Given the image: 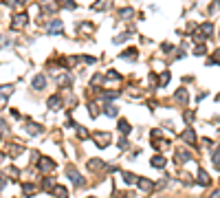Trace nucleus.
Here are the masks:
<instances>
[{
    "label": "nucleus",
    "mask_w": 220,
    "mask_h": 198,
    "mask_svg": "<svg viewBox=\"0 0 220 198\" xmlns=\"http://www.w3.org/2000/svg\"><path fill=\"white\" fill-rule=\"evenodd\" d=\"M183 141H185V143H189V145L196 143V134H194V130H191V128H187L185 132H183Z\"/></svg>",
    "instance_id": "obj_7"
},
{
    "label": "nucleus",
    "mask_w": 220,
    "mask_h": 198,
    "mask_svg": "<svg viewBox=\"0 0 220 198\" xmlns=\"http://www.w3.org/2000/svg\"><path fill=\"white\" fill-rule=\"evenodd\" d=\"M121 57L123 60H136V57H139V53H136V49H125L121 53Z\"/></svg>",
    "instance_id": "obj_14"
},
{
    "label": "nucleus",
    "mask_w": 220,
    "mask_h": 198,
    "mask_svg": "<svg viewBox=\"0 0 220 198\" xmlns=\"http://www.w3.org/2000/svg\"><path fill=\"white\" fill-rule=\"evenodd\" d=\"M53 192L57 194L60 198H68V189H66V187H60V185H55V187H53Z\"/></svg>",
    "instance_id": "obj_20"
},
{
    "label": "nucleus",
    "mask_w": 220,
    "mask_h": 198,
    "mask_svg": "<svg viewBox=\"0 0 220 198\" xmlns=\"http://www.w3.org/2000/svg\"><path fill=\"white\" fill-rule=\"evenodd\" d=\"M174 97H176V101H180V103H187V99H189V95H187V90H185V88H178Z\"/></svg>",
    "instance_id": "obj_13"
},
{
    "label": "nucleus",
    "mask_w": 220,
    "mask_h": 198,
    "mask_svg": "<svg viewBox=\"0 0 220 198\" xmlns=\"http://www.w3.org/2000/svg\"><path fill=\"white\" fill-rule=\"evenodd\" d=\"M130 37H132V31H123L121 35H117L112 42H115V44H121V42H125V40H130Z\"/></svg>",
    "instance_id": "obj_16"
},
{
    "label": "nucleus",
    "mask_w": 220,
    "mask_h": 198,
    "mask_svg": "<svg viewBox=\"0 0 220 198\" xmlns=\"http://www.w3.org/2000/svg\"><path fill=\"white\" fill-rule=\"evenodd\" d=\"M44 86H46V77H44V75H35V77H33V88L35 90H42Z\"/></svg>",
    "instance_id": "obj_6"
},
{
    "label": "nucleus",
    "mask_w": 220,
    "mask_h": 198,
    "mask_svg": "<svg viewBox=\"0 0 220 198\" xmlns=\"http://www.w3.org/2000/svg\"><path fill=\"white\" fill-rule=\"evenodd\" d=\"M194 53H196V55H205V53H207V49H205V44H198V46H196V49H194Z\"/></svg>",
    "instance_id": "obj_29"
},
{
    "label": "nucleus",
    "mask_w": 220,
    "mask_h": 198,
    "mask_svg": "<svg viewBox=\"0 0 220 198\" xmlns=\"http://www.w3.org/2000/svg\"><path fill=\"white\" fill-rule=\"evenodd\" d=\"M68 178H70V181L75 183L77 187H79V185H84V178H81V176L75 172V169H68Z\"/></svg>",
    "instance_id": "obj_11"
},
{
    "label": "nucleus",
    "mask_w": 220,
    "mask_h": 198,
    "mask_svg": "<svg viewBox=\"0 0 220 198\" xmlns=\"http://www.w3.org/2000/svg\"><path fill=\"white\" fill-rule=\"evenodd\" d=\"M95 143L99 148H106L110 143V134H108V132H97V134H95Z\"/></svg>",
    "instance_id": "obj_2"
},
{
    "label": "nucleus",
    "mask_w": 220,
    "mask_h": 198,
    "mask_svg": "<svg viewBox=\"0 0 220 198\" xmlns=\"http://www.w3.org/2000/svg\"><path fill=\"white\" fill-rule=\"evenodd\" d=\"M214 165H216V167H220V150L214 154Z\"/></svg>",
    "instance_id": "obj_33"
},
{
    "label": "nucleus",
    "mask_w": 220,
    "mask_h": 198,
    "mask_svg": "<svg viewBox=\"0 0 220 198\" xmlns=\"http://www.w3.org/2000/svg\"><path fill=\"white\" fill-rule=\"evenodd\" d=\"M106 7H108V0H97V2H93V11H104Z\"/></svg>",
    "instance_id": "obj_21"
},
{
    "label": "nucleus",
    "mask_w": 220,
    "mask_h": 198,
    "mask_svg": "<svg viewBox=\"0 0 220 198\" xmlns=\"http://www.w3.org/2000/svg\"><path fill=\"white\" fill-rule=\"evenodd\" d=\"M57 2H60L64 9H75V7H77V2H75V0H57Z\"/></svg>",
    "instance_id": "obj_23"
},
{
    "label": "nucleus",
    "mask_w": 220,
    "mask_h": 198,
    "mask_svg": "<svg viewBox=\"0 0 220 198\" xmlns=\"http://www.w3.org/2000/svg\"><path fill=\"white\" fill-rule=\"evenodd\" d=\"M26 22H29V16L26 13H15L13 20H11V29L18 31V29H22V26H26Z\"/></svg>",
    "instance_id": "obj_1"
},
{
    "label": "nucleus",
    "mask_w": 220,
    "mask_h": 198,
    "mask_svg": "<svg viewBox=\"0 0 220 198\" xmlns=\"http://www.w3.org/2000/svg\"><path fill=\"white\" fill-rule=\"evenodd\" d=\"M119 16H121L123 20H128V18H132V16H134V9H132V7H123L121 11H119Z\"/></svg>",
    "instance_id": "obj_19"
},
{
    "label": "nucleus",
    "mask_w": 220,
    "mask_h": 198,
    "mask_svg": "<svg viewBox=\"0 0 220 198\" xmlns=\"http://www.w3.org/2000/svg\"><path fill=\"white\" fill-rule=\"evenodd\" d=\"M216 62H220V49L216 51V55H214V60H209L207 64H209V66H211V64H216Z\"/></svg>",
    "instance_id": "obj_32"
},
{
    "label": "nucleus",
    "mask_w": 220,
    "mask_h": 198,
    "mask_svg": "<svg viewBox=\"0 0 220 198\" xmlns=\"http://www.w3.org/2000/svg\"><path fill=\"white\" fill-rule=\"evenodd\" d=\"M209 198H220V189H216V192H211V196Z\"/></svg>",
    "instance_id": "obj_35"
},
{
    "label": "nucleus",
    "mask_w": 220,
    "mask_h": 198,
    "mask_svg": "<svg viewBox=\"0 0 220 198\" xmlns=\"http://www.w3.org/2000/svg\"><path fill=\"white\" fill-rule=\"evenodd\" d=\"M165 163H167V161H165V156H154L152 161H150L152 167H165Z\"/></svg>",
    "instance_id": "obj_17"
},
{
    "label": "nucleus",
    "mask_w": 220,
    "mask_h": 198,
    "mask_svg": "<svg viewBox=\"0 0 220 198\" xmlns=\"http://www.w3.org/2000/svg\"><path fill=\"white\" fill-rule=\"evenodd\" d=\"M198 33H203L205 37H209V35H214V24H209V22H205V24H200V29H198Z\"/></svg>",
    "instance_id": "obj_10"
},
{
    "label": "nucleus",
    "mask_w": 220,
    "mask_h": 198,
    "mask_svg": "<svg viewBox=\"0 0 220 198\" xmlns=\"http://www.w3.org/2000/svg\"><path fill=\"white\" fill-rule=\"evenodd\" d=\"M40 169H42V172H53V169H55V163L51 161V158L44 156V158H40Z\"/></svg>",
    "instance_id": "obj_4"
},
{
    "label": "nucleus",
    "mask_w": 220,
    "mask_h": 198,
    "mask_svg": "<svg viewBox=\"0 0 220 198\" xmlns=\"http://www.w3.org/2000/svg\"><path fill=\"white\" fill-rule=\"evenodd\" d=\"M136 183H139L141 192H152V189H154V183H152V181H148V178H139Z\"/></svg>",
    "instance_id": "obj_8"
},
{
    "label": "nucleus",
    "mask_w": 220,
    "mask_h": 198,
    "mask_svg": "<svg viewBox=\"0 0 220 198\" xmlns=\"http://www.w3.org/2000/svg\"><path fill=\"white\" fill-rule=\"evenodd\" d=\"M24 132H29V134H40L42 126H38V123H26V126H24Z\"/></svg>",
    "instance_id": "obj_12"
},
{
    "label": "nucleus",
    "mask_w": 220,
    "mask_h": 198,
    "mask_svg": "<svg viewBox=\"0 0 220 198\" xmlns=\"http://www.w3.org/2000/svg\"><path fill=\"white\" fill-rule=\"evenodd\" d=\"M90 198H93V196H90Z\"/></svg>",
    "instance_id": "obj_39"
},
{
    "label": "nucleus",
    "mask_w": 220,
    "mask_h": 198,
    "mask_svg": "<svg viewBox=\"0 0 220 198\" xmlns=\"http://www.w3.org/2000/svg\"><path fill=\"white\" fill-rule=\"evenodd\" d=\"M22 189H24V196H33V194H35V185H31V183H26V185L22 187Z\"/></svg>",
    "instance_id": "obj_26"
},
{
    "label": "nucleus",
    "mask_w": 220,
    "mask_h": 198,
    "mask_svg": "<svg viewBox=\"0 0 220 198\" xmlns=\"http://www.w3.org/2000/svg\"><path fill=\"white\" fill-rule=\"evenodd\" d=\"M218 101H220V92H218Z\"/></svg>",
    "instance_id": "obj_38"
},
{
    "label": "nucleus",
    "mask_w": 220,
    "mask_h": 198,
    "mask_svg": "<svg viewBox=\"0 0 220 198\" xmlns=\"http://www.w3.org/2000/svg\"><path fill=\"white\" fill-rule=\"evenodd\" d=\"M176 156H178L180 163H183V161H191V152H187V150H178Z\"/></svg>",
    "instance_id": "obj_18"
},
{
    "label": "nucleus",
    "mask_w": 220,
    "mask_h": 198,
    "mask_svg": "<svg viewBox=\"0 0 220 198\" xmlns=\"http://www.w3.org/2000/svg\"><path fill=\"white\" fill-rule=\"evenodd\" d=\"M88 167H90V169H101V167H104V163H101V161H95V158H93V161L88 163Z\"/></svg>",
    "instance_id": "obj_28"
},
{
    "label": "nucleus",
    "mask_w": 220,
    "mask_h": 198,
    "mask_svg": "<svg viewBox=\"0 0 220 198\" xmlns=\"http://www.w3.org/2000/svg\"><path fill=\"white\" fill-rule=\"evenodd\" d=\"M123 181L130 185V183H136V176L134 174H130V172H123Z\"/></svg>",
    "instance_id": "obj_27"
},
{
    "label": "nucleus",
    "mask_w": 220,
    "mask_h": 198,
    "mask_svg": "<svg viewBox=\"0 0 220 198\" xmlns=\"http://www.w3.org/2000/svg\"><path fill=\"white\" fill-rule=\"evenodd\" d=\"M42 11L55 13V11H57V5H55V0H42Z\"/></svg>",
    "instance_id": "obj_5"
},
{
    "label": "nucleus",
    "mask_w": 220,
    "mask_h": 198,
    "mask_svg": "<svg viewBox=\"0 0 220 198\" xmlns=\"http://www.w3.org/2000/svg\"><path fill=\"white\" fill-rule=\"evenodd\" d=\"M119 130H121V132H123V134H128V132H130L132 128H130V123H128V121H125V119H121V121H119Z\"/></svg>",
    "instance_id": "obj_24"
},
{
    "label": "nucleus",
    "mask_w": 220,
    "mask_h": 198,
    "mask_svg": "<svg viewBox=\"0 0 220 198\" xmlns=\"http://www.w3.org/2000/svg\"><path fill=\"white\" fill-rule=\"evenodd\" d=\"M170 77H172V75H170V71H163V73H161V79H159L156 84H159V86H165V84L170 82Z\"/></svg>",
    "instance_id": "obj_22"
},
{
    "label": "nucleus",
    "mask_w": 220,
    "mask_h": 198,
    "mask_svg": "<svg viewBox=\"0 0 220 198\" xmlns=\"http://www.w3.org/2000/svg\"><path fill=\"white\" fill-rule=\"evenodd\" d=\"M77 134L79 137H88V130L86 128H77Z\"/></svg>",
    "instance_id": "obj_34"
},
{
    "label": "nucleus",
    "mask_w": 220,
    "mask_h": 198,
    "mask_svg": "<svg viewBox=\"0 0 220 198\" xmlns=\"http://www.w3.org/2000/svg\"><path fill=\"white\" fill-rule=\"evenodd\" d=\"M53 187H55L53 178H46V181H44V189H53Z\"/></svg>",
    "instance_id": "obj_31"
},
{
    "label": "nucleus",
    "mask_w": 220,
    "mask_h": 198,
    "mask_svg": "<svg viewBox=\"0 0 220 198\" xmlns=\"http://www.w3.org/2000/svg\"><path fill=\"white\" fill-rule=\"evenodd\" d=\"M196 183H198V185H205V187H207L209 183H211V178L207 176V172H203V169H200V172H198V176H196Z\"/></svg>",
    "instance_id": "obj_9"
},
{
    "label": "nucleus",
    "mask_w": 220,
    "mask_h": 198,
    "mask_svg": "<svg viewBox=\"0 0 220 198\" xmlns=\"http://www.w3.org/2000/svg\"><path fill=\"white\" fill-rule=\"evenodd\" d=\"M15 2H18V5H29L31 0H15Z\"/></svg>",
    "instance_id": "obj_36"
},
{
    "label": "nucleus",
    "mask_w": 220,
    "mask_h": 198,
    "mask_svg": "<svg viewBox=\"0 0 220 198\" xmlns=\"http://www.w3.org/2000/svg\"><path fill=\"white\" fill-rule=\"evenodd\" d=\"M161 49H163V53H172V51H174V44H167V42H165Z\"/></svg>",
    "instance_id": "obj_30"
},
{
    "label": "nucleus",
    "mask_w": 220,
    "mask_h": 198,
    "mask_svg": "<svg viewBox=\"0 0 220 198\" xmlns=\"http://www.w3.org/2000/svg\"><path fill=\"white\" fill-rule=\"evenodd\" d=\"M117 112H119L117 106H112V103H108V106H106V115L108 117H117Z\"/></svg>",
    "instance_id": "obj_25"
},
{
    "label": "nucleus",
    "mask_w": 220,
    "mask_h": 198,
    "mask_svg": "<svg viewBox=\"0 0 220 198\" xmlns=\"http://www.w3.org/2000/svg\"><path fill=\"white\" fill-rule=\"evenodd\" d=\"M60 106H62V99H60V95H53V97L49 99V108H51V110H57Z\"/></svg>",
    "instance_id": "obj_15"
},
{
    "label": "nucleus",
    "mask_w": 220,
    "mask_h": 198,
    "mask_svg": "<svg viewBox=\"0 0 220 198\" xmlns=\"http://www.w3.org/2000/svg\"><path fill=\"white\" fill-rule=\"evenodd\" d=\"M62 29H64L62 20H53V22H49V24H46V31H49L51 35H57V33H60Z\"/></svg>",
    "instance_id": "obj_3"
},
{
    "label": "nucleus",
    "mask_w": 220,
    "mask_h": 198,
    "mask_svg": "<svg viewBox=\"0 0 220 198\" xmlns=\"http://www.w3.org/2000/svg\"><path fill=\"white\" fill-rule=\"evenodd\" d=\"M0 130H9V128L5 126V121H2V119H0Z\"/></svg>",
    "instance_id": "obj_37"
}]
</instances>
